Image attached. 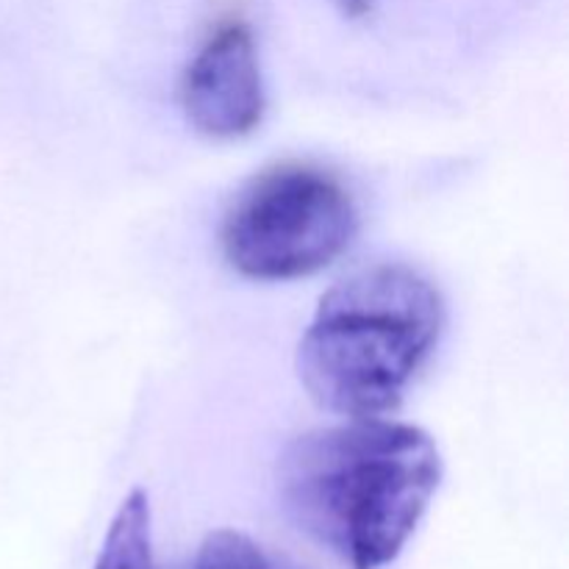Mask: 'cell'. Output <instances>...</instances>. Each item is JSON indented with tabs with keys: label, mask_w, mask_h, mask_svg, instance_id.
Listing matches in <instances>:
<instances>
[{
	"label": "cell",
	"mask_w": 569,
	"mask_h": 569,
	"mask_svg": "<svg viewBox=\"0 0 569 569\" xmlns=\"http://www.w3.org/2000/svg\"><path fill=\"white\" fill-rule=\"evenodd\" d=\"M337 6L345 17H361L376 6V0H337Z\"/></svg>",
	"instance_id": "cell-7"
},
{
	"label": "cell",
	"mask_w": 569,
	"mask_h": 569,
	"mask_svg": "<svg viewBox=\"0 0 569 569\" xmlns=\"http://www.w3.org/2000/svg\"><path fill=\"white\" fill-rule=\"evenodd\" d=\"M445 328L437 283L398 261L359 267L317 303L298 345V378L320 409L345 420L403 403Z\"/></svg>",
	"instance_id": "cell-2"
},
{
	"label": "cell",
	"mask_w": 569,
	"mask_h": 569,
	"mask_svg": "<svg viewBox=\"0 0 569 569\" xmlns=\"http://www.w3.org/2000/svg\"><path fill=\"white\" fill-rule=\"evenodd\" d=\"M359 209L342 181L306 164L256 176L220 228L222 256L250 281H298L326 270L353 244Z\"/></svg>",
	"instance_id": "cell-3"
},
{
	"label": "cell",
	"mask_w": 569,
	"mask_h": 569,
	"mask_svg": "<svg viewBox=\"0 0 569 569\" xmlns=\"http://www.w3.org/2000/svg\"><path fill=\"white\" fill-rule=\"evenodd\" d=\"M94 569H156L153 520L144 489H131L114 511Z\"/></svg>",
	"instance_id": "cell-5"
},
{
	"label": "cell",
	"mask_w": 569,
	"mask_h": 569,
	"mask_svg": "<svg viewBox=\"0 0 569 569\" xmlns=\"http://www.w3.org/2000/svg\"><path fill=\"white\" fill-rule=\"evenodd\" d=\"M442 476L431 433L367 417L292 439L276 483L289 520L345 567L383 569L417 533Z\"/></svg>",
	"instance_id": "cell-1"
},
{
	"label": "cell",
	"mask_w": 569,
	"mask_h": 569,
	"mask_svg": "<svg viewBox=\"0 0 569 569\" xmlns=\"http://www.w3.org/2000/svg\"><path fill=\"white\" fill-rule=\"evenodd\" d=\"M181 109L189 126L211 139L248 137L261 126L267 92L248 22L228 20L206 37L183 70Z\"/></svg>",
	"instance_id": "cell-4"
},
{
	"label": "cell",
	"mask_w": 569,
	"mask_h": 569,
	"mask_svg": "<svg viewBox=\"0 0 569 569\" xmlns=\"http://www.w3.org/2000/svg\"><path fill=\"white\" fill-rule=\"evenodd\" d=\"M194 569H272V565L248 533L220 528L203 539Z\"/></svg>",
	"instance_id": "cell-6"
}]
</instances>
